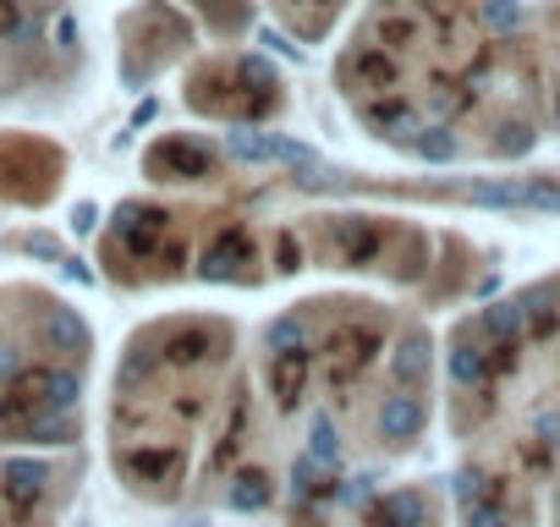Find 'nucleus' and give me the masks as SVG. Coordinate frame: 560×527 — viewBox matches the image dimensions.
Here are the masks:
<instances>
[{"instance_id": "1", "label": "nucleus", "mask_w": 560, "mask_h": 527, "mask_svg": "<svg viewBox=\"0 0 560 527\" xmlns=\"http://www.w3.org/2000/svg\"><path fill=\"white\" fill-rule=\"evenodd\" d=\"M280 12H287V23L298 28V34H308V39H319L330 23H336V12L347 7V0H275Z\"/></svg>"}]
</instances>
